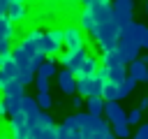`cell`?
I'll return each mask as SVG.
<instances>
[{"label": "cell", "mask_w": 148, "mask_h": 139, "mask_svg": "<svg viewBox=\"0 0 148 139\" xmlns=\"http://www.w3.org/2000/svg\"><path fill=\"white\" fill-rule=\"evenodd\" d=\"M39 53L44 56V58H58L60 53H62V44H58L51 35H49V30L42 35V39H39Z\"/></svg>", "instance_id": "11"}, {"label": "cell", "mask_w": 148, "mask_h": 139, "mask_svg": "<svg viewBox=\"0 0 148 139\" xmlns=\"http://www.w3.org/2000/svg\"><path fill=\"white\" fill-rule=\"evenodd\" d=\"M136 134H139L141 139H148V123H143V125L136 130Z\"/></svg>", "instance_id": "32"}, {"label": "cell", "mask_w": 148, "mask_h": 139, "mask_svg": "<svg viewBox=\"0 0 148 139\" xmlns=\"http://www.w3.org/2000/svg\"><path fill=\"white\" fill-rule=\"evenodd\" d=\"M141 49H148V25L141 28Z\"/></svg>", "instance_id": "31"}, {"label": "cell", "mask_w": 148, "mask_h": 139, "mask_svg": "<svg viewBox=\"0 0 148 139\" xmlns=\"http://www.w3.org/2000/svg\"><path fill=\"white\" fill-rule=\"evenodd\" d=\"M111 139H116V137H111Z\"/></svg>", "instance_id": "41"}, {"label": "cell", "mask_w": 148, "mask_h": 139, "mask_svg": "<svg viewBox=\"0 0 148 139\" xmlns=\"http://www.w3.org/2000/svg\"><path fill=\"white\" fill-rule=\"evenodd\" d=\"M139 109H141V111H146V109H148V97H143V100L139 102Z\"/></svg>", "instance_id": "34"}, {"label": "cell", "mask_w": 148, "mask_h": 139, "mask_svg": "<svg viewBox=\"0 0 148 139\" xmlns=\"http://www.w3.org/2000/svg\"><path fill=\"white\" fill-rule=\"evenodd\" d=\"M111 127H113V137H116V139H127V137H130V125H127V123L111 125Z\"/></svg>", "instance_id": "23"}, {"label": "cell", "mask_w": 148, "mask_h": 139, "mask_svg": "<svg viewBox=\"0 0 148 139\" xmlns=\"http://www.w3.org/2000/svg\"><path fill=\"white\" fill-rule=\"evenodd\" d=\"M92 12H95V28H92L90 37L95 39V44H97L102 51L116 49V44H118V39H120V32H123V25L113 19L111 5L97 7V9H92Z\"/></svg>", "instance_id": "1"}, {"label": "cell", "mask_w": 148, "mask_h": 139, "mask_svg": "<svg viewBox=\"0 0 148 139\" xmlns=\"http://www.w3.org/2000/svg\"><path fill=\"white\" fill-rule=\"evenodd\" d=\"M65 51H86V30L79 23L65 25Z\"/></svg>", "instance_id": "6"}, {"label": "cell", "mask_w": 148, "mask_h": 139, "mask_svg": "<svg viewBox=\"0 0 148 139\" xmlns=\"http://www.w3.org/2000/svg\"><path fill=\"white\" fill-rule=\"evenodd\" d=\"M76 76H74V72H69V70H62V72H58V88L65 93V95H74L76 93Z\"/></svg>", "instance_id": "14"}, {"label": "cell", "mask_w": 148, "mask_h": 139, "mask_svg": "<svg viewBox=\"0 0 148 139\" xmlns=\"http://www.w3.org/2000/svg\"><path fill=\"white\" fill-rule=\"evenodd\" d=\"M39 2H44V0H39Z\"/></svg>", "instance_id": "40"}, {"label": "cell", "mask_w": 148, "mask_h": 139, "mask_svg": "<svg viewBox=\"0 0 148 139\" xmlns=\"http://www.w3.org/2000/svg\"><path fill=\"white\" fill-rule=\"evenodd\" d=\"M146 63H148V56H146Z\"/></svg>", "instance_id": "39"}, {"label": "cell", "mask_w": 148, "mask_h": 139, "mask_svg": "<svg viewBox=\"0 0 148 139\" xmlns=\"http://www.w3.org/2000/svg\"><path fill=\"white\" fill-rule=\"evenodd\" d=\"M76 120H79V127L83 132V139H111L113 137V130H111V123L102 116H90L88 111L86 114H74Z\"/></svg>", "instance_id": "3"}, {"label": "cell", "mask_w": 148, "mask_h": 139, "mask_svg": "<svg viewBox=\"0 0 148 139\" xmlns=\"http://www.w3.org/2000/svg\"><path fill=\"white\" fill-rule=\"evenodd\" d=\"M134 86H136V81L127 76V79H125V81H123V83L118 86V102H120V100H125V97H127V95H130V93L134 90Z\"/></svg>", "instance_id": "21"}, {"label": "cell", "mask_w": 148, "mask_h": 139, "mask_svg": "<svg viewBox=\"0 0 148 139\" xmlns=\"http://www.w3.org/2000/svg\"><path fill=\"white\" fill-rule=\"evenodd\" d=\"M49 35H51L58 44H65V28H51V30H49Z\"/></svg>", "instance_id": "28"}, {"label": "cell", "mask_w": 148, "mask_h": 139, "mask_svg": "<svg viewBox=\"0 0 148 139\" xmlns=\"http://www.w3.org/2000/svg\"><path fill=\"white\" fill-rule=\"evenodd\" d=\"M104 116L111 125H120V123H127V111L118 104V102H106L104 107Z\"/></svg>", "instance_id": "13"}, {"label": "cell", "mask_w": 148, "mask_h": 139, "mask_svg": "<svg viewBox=\"0 0 148 139\" xmlns=\"http://www.w3.org/2000/svg\"><path fill=\"white\" fill-rule=\"evenodd\" d=\"M72 107L79 109V107H81V97H72Z\"/></svg>", "instance_id": "35"}, {"label": "cell", "mask_w": 148, "mask_h": 139, "mask_svg": "<svg viewBox=\"0 0 148 139\" xmlns=\"http://www.w3.org/2000/svg\"><path fill=\"white\" fill-rule=\"evenodd\" d=\"M127 76L134 79L136 83L148 81V63H146V58H136V60H132V63L127 65Z\"/></svg>", "instance_id": "12"}, {"label": "cell", "mask_w": 148, "mask_h": 139, "mask_svg": "<svg viewBox=\"0 0 148 139\" xmlns=\"http://www.w3.org/2000/svg\"><path fill=\"white\" fill-rule=\"evenodd\" d=\"M23 97H25V86H21L18 81L12 83L7 90H2V95H0V116L18 114L21 104H23Z\"/></svg>", "instance_id": "4"}, {"label": "cell", "mask_w": 148, "mask_h": 139, "mask_svg": "<svg viewBox=\"0 0 148 139\" xmlns=\"http://www.w3.org/2000/svg\"><path fill=\"white\" fill-rule=\"evenodd\" d=\"M12 83H16V79H14V76H9L5 70H0V93H2V90H7Z\"/></svg>", "instance_id": "27"}, {"label": "cell", "mask_w": 148, "mask_h": 139, "mask_svg": "<svg viewBox=\"0 0 148 139\" xmlns=\"http://www.w3.org/2000/svg\"><path fill=\"white\" fill-rule=\"evenodd\" d=\"M9 60H14V58H12V51H0V70H2Z\"/></svg>", "instance_id": "30"}, {"label": "cell", "mask_w": 148, "mask_h": 139, "mask_svg": "<svg viewBox=\"0 0 148 139\" xmlns=\"http://www.w3.org/2000/svg\"><path fill=\"white\" fill-rule=\"evenodd\" d=\"M35 72H28V70H21V74H18V83L21 86H30V83H35Z\"/></svg>", "instance_id": "25"}, {"label": "cell", "mask_w": 148, "mask_h": 139, "mask_svg": "<svg viewBox=\"0 0 148 139\" xmlns=\"http://www.w3.org/2000/svg\"><path fill=\"white\" fill-rule=\"evenodd\" d=\"M5 14L14 25H18V23H23L28 19V7H25V2H14V5H9L5 9Z\"/></svg>", "instance_id": "15"}, {"label": "cell", "mask_w": 148, "mask_h": 139, "mask_svg": "<svg viewBox=\"0 0 148 139\" xmlns=\"http://www.w3.org/2000/svg\"><path fill=\"white\" fill-rule=\"evenodd\" d=\"M132 139H141V137H139V134H134V137H132Z\"/></svg>", "instance_id": "36"}, {"label": "cell", "mask_w": 148, "mask_h": 139, "mask_svg": "<svg viewBox=\"0 0 148 139\" xmlns=\"http://www.w3.org/2000/svg\"><path fill=\"white\" fill-rule=\"evenodd\" d=\"M104 107H106V100L104 97H88L86 100V109L90 116H102L104 114Z\"/></svg>", "instance_id": "18"}, {"label": "cell", "mask_w": 148, "mask_h": 139, "mask_svg": "<svg viewBox=\"0 0 148 139\" xmlns=\"http://www.w3.org/2000/svg\"><path fill=\"white\" fill-rule=\"evenodd\" d=\"M97 70H99V60H97L92 53H88L86 63L81 65V70H79L74 76H76V81H79V79H88V76H95V74H97Z\"/></svg>", "instance_id": "16"}, {"label": "cell", "mask_w": 148, "mask_h": 139, "mask_svg": "<svg viewBox=\"0 0 148 139\" xmlns=\"http://www.w3.org/2000/svg\"><path fill=\"white\" fill-rule=\"evenodd\" d=\"M81 2H83V5H88V2H90V0H81Z\"/></svg>", "instance_id": "38"}, {"label": "cell", "mask_w": 148, "mask_h": 139, "mask_svg": "<svg viewBox=\"0 0 148 139\" xmlns=\"http://www.w3.org/2000/svg\"><path fill=\"white\" fill-rule=\"evenodd\" d=\"M35 86H37V93H49V79L46 76H37Z\"/></svg>", "instance_id": "29"}, {"label": "cell", "mask_w": 148, "mask_h": 139, "mask_svg": "<svg viewBox=\"0 0 148 139\" xmlns=\"http://www.w3.org/2000/svg\"><path fill=\"white\" fill-rule=\"evenodd\" d=\"M58 127V125H56ZM56 127H49V130H37L32 137L35 139H58V130Z\"/></svg>", "instance_id": "24"}, {"label": "cell", "mask_w": 148, "mask_h": 139, "mask_svg": "<svg viewBox=\"0 0 148 139\" xmlns=\"http://www.w3.org/2000/svg\"><path fill=\"white\" fill-rule=\"evenodd\" d=\"M111 12H113V19L125 28L132 23V16H134V0H111Z\"/></svg>", "instance_id": "8"}, {"label": "cell", "mask_w": 148, "mask_h": 139, "mask_svg": "<svg viewBox=\"0 0 148 139\" xmlns=\"http://www.w3.org/2000/svg\"><path fill=\"white\" fill-rule=\"evenodd\" d=\"M141 23H130V25H125L123 28V32H120V39H118V44H116V53L120 56V60L123 63H132V60H136L139 58V49H141Z\"/></svg>", "instance_id": "2"}, {"label": "cell", "mask_w": 148, "mask_h": 139, "mask_svg": "<svg viewBox=\"0 0 148 139\" xmlns=\"http://www.w3.org/2000/svg\"><path fill=\"white\" fill-rule=\"evenodd\" d=\"M56 130H58V139H83V132H81V127H79L76 116L65 118L62 123H58Z\"/></svg>", "instance_id": "10"}, {"label": "cell", "mask_w": 148, "mask_h": 139, "mask_svg": "<svg viewBox=\"0 0 148 139\" xmlns=\"http://www.w3.org/2000/svg\"><path fill=\"white\" fill-rule=\"evenodd\" d=\"M104 86H106V79L102 74H95V76H88V79H79L76 83V93L81 97H102L104 95Z\"/></svg>", "instance_id": "5"}, {"label": "cell", "mask_w": 148, "mask_h": 139, "mask_svg": "<svg viewBox=\"0 0 148 139\" xmlns=\"http://www.w3.org/2000/svg\"><path fill=\"white\" fill-rule=\"evenodd\" d=\"M79 25L86 32H92V28H95V12H92V7L83 5V9L79 12Z\"/></svg>", "instance_id": "17"}, {"label": "cell", "mask_w": 148, "mask_h": 139, "mask_svg": "<svg viewBox=\"0 0 148 139\" xmlns=\"http://www.w3.org/2000/svg\"><path fill=\"white\" fill-rule=\"evenodd\" d=\"M141 116H143V111H141L139 107H134L132 111H127V125H139Z\"/></svg>", "instance_id": "26"}, {"label": "cell", "mask_w": 148, "mask_h": 139, "mask_svg": "<svg viewBox=\"0 0 148 139\" xmlns=\"http://www.w3.org/2000/svg\"><path fill=\"white\" fill-rule=\"evenodd\" d=\"M35 100H37V104H39V109H42V111H49V109L53 107L51 93H37V95H35Z\"/></svg>", "instance_id": "22"}, {"label": "cell", "mask_w": 148, "mask_h": 139, "mask_svg": "<svg viewBox=\"0 0 148 139\" xmlns=\"http://www.w3.org/2000/svg\"><path fill=\"white\" fill-rule=\"evenodd\" d=\"M49 127H56V120H53V116H49V111H39V116H37V123H35V130H32V134H35L37 130H49Z\"/></svg>", "instance_id": "19"}, {"label": "cell", "mask_w": 148, "mask_h": 139, "mask_svg": "<svg viewBox=\"0 0 148 139\" xmlns=\"http://www.w3.org/2000/svg\"><path fill=\"white\" fill-rule=\"evenodd\" d=\"M146 14H148V0H146Z\"/></svg>", "instance_id": "37"}, {"label": "cell", "mask_w": 148, "mask_h": 139, "mask_svg": "<svg viewBox=\"0 0 148 139\" xmlns=\"http://www.w3.org/2000/svg\"><path fill=\"white\" fill-rule=\"evenodd\" d=\"M86 58H88V51H62L60 56H58V63L65 67V70H69V72H79L81 70V65L86 63Z\"/></svg>", "instance_id": "9"}, {"label": "cell", "mask_w": 148, "mask_h": 139, "mask_svg": "<svg viewBox=\"0 0 148 139\" xmlns=\"http://www.w3.org/2000/svg\"><path fill=\"white\" fill-rule=\"evenodd\" d=\"M37 76H46V79H51V76H58V70H56V60L46 58V60L42 63V67L37 70Z\"/></svg>", "instance_id": "20"}, {"label": "cell", "mask_w": 148, "mask_h": 139, "mask_svg": "<svg viewBox=\"0 0 148 139\" xmlns=\"http://www.w3.org/2000/svg\"><path fill=\"white\" fill-rule=\"evenodd\" d=\"M9 134H12V139H30L32 137V125L21 111L9 118Z\"/></svg>", "instance_id": "7"}, {"label": "cell", "mask_w": 148, "mask_h": 139, "mask_svg": "<svg viewBox=\"0 0 148 139\" xmlns=\"http://www.w3.org/2000/svg\"><path fill=\"white\" fill-rule=\"evenodd\" d=\"M14 2H28V0H0L2 9H7V7H9V5H14Z\"/></svg>", "instance_id": "33"}]
</instances>
